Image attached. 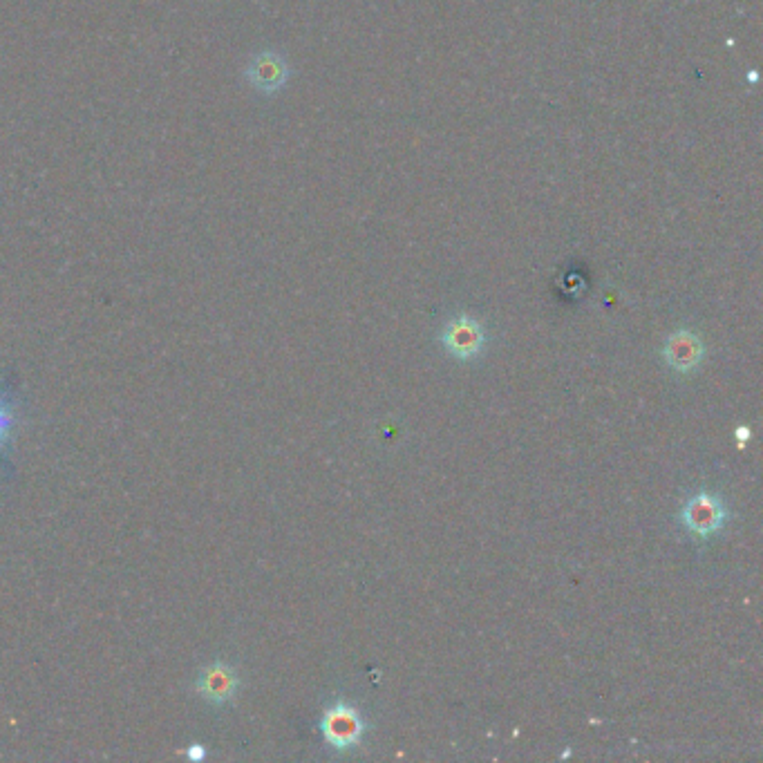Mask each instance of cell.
Returning <instances> with one entry per match:
<instances>
[{
	"label": "cell",
	"mask_w": 763,
	"mask_h": 763,
	"mask_svg": "<svg viewBox=\"0 0 763 763\" xmlns=\"http://www.w3.org/2000/svg\"><path fill=\"white\" fill-rule=\"evenodd\" d=\"M678 517H681V524L687 533L694 535V538L708 540L712 535H717L725 522H728V508H725L719 495L701 491L687 499Z\"/></svg>",
	"instance_id": "cell-1"
},
{
	"label": "cell",
	"mask_w": 763,
	"mask_h": 763,
	"mask_svg": "<svg viewBox=\"0 0 763 763\" xmlns=\"http://www.w3.org/2000/svg\"><path fill=\"white\" fill-rule=\"evenodd\" d=\"M320 732L332 748L352 750L363 739L365 721L354 705L338 701L325 710L323 719H320Z\"/></svg>",
	"instance_id": "cell-2"
},
{
	"label": "cell",
	"mask_w": 763,
	"mask_h": 763,
	"mask_svg": "<svg viewBox=\"0 0 763 763\" xmlns=\"http://www.w3.org/2000/svg\"><path fill=\"white\" fill-rule=\"evenodd\" d=\"M441 345L459 361L477 359L486 347V329L477 318L459 314L450 318L446 327L441 329Z\"/></svg>",
	"instance_id": "cell-3"
},
{
	"label": "cell",
	"mask_w": 763,
	"mask_h": 763,
	"mask_svg": "<svg viewBox=\"0 0 763 763\" xmlns=\"http://www.w3.org/2000/svg\"><path fill=\"white\" fill-rule=\"evenodd\" d=\"M663 359L678 374H692L705 359V345L692 329H678L663 345Z\"/></svg>",
	"instance_id": "cell-4"
},
{
	"label": "cell",
	"mask_w": 763,
	"mask_h": 763,
	"mask_svg": "<svg viewBox=\"0 0 763 763\" xmlns=\"http://www.w3.org/2000/svg\"><path fill=\"white\" fill-rule=\"evenodd\" d=\"M197 694L211 705H226L235 694H238L240 678L229 663L215 661L209 667H204L202 674L197 676Z\"/></svg>",
	"instance_id": "cell-5"
},
{
	"label": "cell",
	"mask_w": 763,
	"mask_h": 763,
	"mask_svg": "<svg viewBox=\"0 0 763 763\" xmlns=\"http://www.w3.org/2000/svg\"><path fill=\"white\" fill-rule=\"evenodd\" d=\"M247 79L256 90L273 94L280 88H285V83L289 79V68L287 61L282 59L276 52H262L258 56H253V61L247 68Z\"/></svg>",
	"instance_id": "cell-6"
},
{
	"label": "cell",
	"mask_w": 763,
	"mask_h": 763,
	"mask_svg": "<svg viewBox=\"0 0 763 763\" xmlns=\"http://www.w3.org/2000/svg\"><path fill=\"white\" fill-rule=\"evenodd\" d=\"M14 428V417H12V408L0 399V448L5 446V441L9 439V432Z\"/></svg>",
	"instance_id": "cell-7"
},
{
	"label": "cell",
	"mask_w": 763,
	"mask_h": 763,
	"mask_svg": "<svg viewBox=\"0 0 763 763\" xmlns=\"http://www.w3.org/2000/svg\"><path fill=\"white\" fill-rule=\"evenodd\" d=\"M186 759H191L195 763H200L206 759V746H202V743H191V746L186 748Z\"/></svg>",
	"instance_id": "cell-8"
},
{
	"label": "cell",
	"mask_w": 763,
	"mask_h": 763,
	"mask_svg": "<svg viewBox=\"0 0 763 763\" xmlns=\"http://www.w3.org/2000/svg\"><path fill=\"white\" fill-rule=\"evenodd\" d=\"M748 439H750V430H748L746 426H739V428H737V441H739V446L746 444Z\"/></svg>",
	"instance_id": "cell-9"
}]
</instances>
